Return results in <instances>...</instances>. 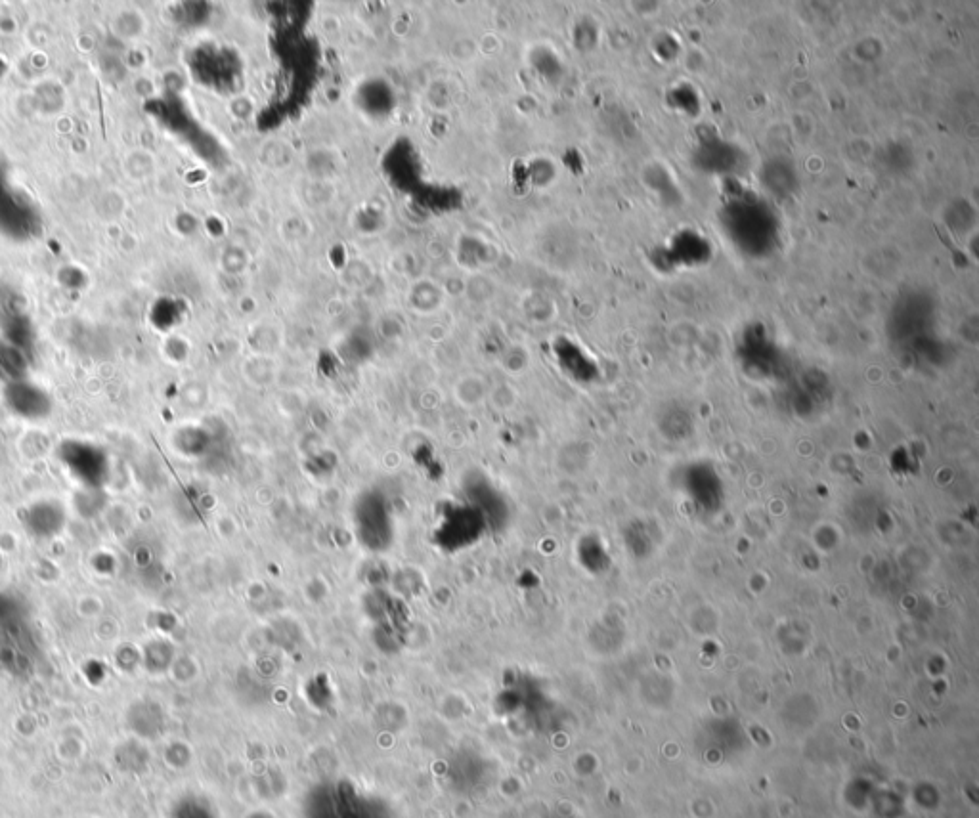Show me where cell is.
I'll list each match as a JSON object with an SVG mask.
<instances>
[{
  "mask_svg": "<svg viewBox=\"0 0 979 818\" xmlns=\"http://www.w3.org/2000/svg\"><path fill=\"white\" fill-rule=\"evenodd\" d=\"M305 818H341L337 786H318L305 801Z\"/></svg>",
  "mask_w": 979,
  "mask_h": 818,
  "instance_id": "obj_1",
  "label": "cell"
},
{
  "mask_svg": "<svg viewBox=\"0 0 979 818\" xmlns=\"http://www.w3.org/2000/svg\"><path fill=\"white\" fill-rule=\"evenodd\" d=\"M175 818H220L217 809L201 799V797H186L175 809Z\"/></svg>",
  "mask_w": 979,
  "mask_h": 818,
  "instance_id": "obj_2",
  "label": "cell"
}]
</instances>
